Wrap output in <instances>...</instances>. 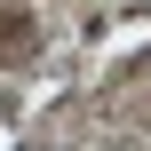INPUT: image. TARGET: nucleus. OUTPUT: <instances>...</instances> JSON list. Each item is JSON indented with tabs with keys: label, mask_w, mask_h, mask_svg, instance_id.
Segmentation results:
<instances>
[{
	"label": "nucleus",
	"mask_w": 151,
	"mask_h": 151,
	"mask_svg": "<svg viewBox=\"0 0 151 151\" xmlns=\"http://www.w3.org/2000/svg\"><path fill=\"white\" fill-rule=\"evenodd\" d=\"M16 56H32V24L24 16H0V64H16Z\"/></svg>",
	"instance_id": "nucleus-1"
}]
</instances>
